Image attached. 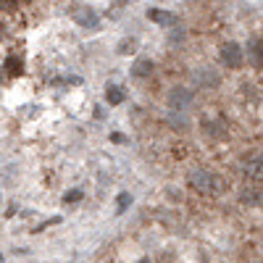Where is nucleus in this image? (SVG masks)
Here are the masks:
<instances>
[{
	"instance_id": "obj_1",
	"label": "nucleus",
	"mask_w": 263,
	"mask_h": 263,
	"mask_svg": "<svg viewBox=\"0 0 263 263\" xmlns=\"http://www.w3.org/2000/svg\"><path fill=\"white\" fill-rule=\"evenodd\" d=\"M190 182H192L195 190H200V192H205V195H216V192L224 190V182L218 179L211 168H192Z\"/></svg>"
},
{
	"instance_id": "obj_2",
	"label": "nucleus",
	"mask_w": 263,
	"mask_h": 263,
	"mask_svg": "<svg viewBox=\"0 0 263 263\" xmlns=\"http://www.w3.org/2000/svg\"><path fill=\"white\" fill-rule=\"evenodd\" d=\"M71 18L77 21L79 27H84V29H98L100 27L98 11H92L90 6H84V3H74L71 6Z\"/></svg>"
},
{
	"instance_id": "obj_3",
	"label": "nucleus",
	"mask_w": 263,
	"mask_h": 263,
	"mask_svg": "<svg viewBox=\"0 0 263 263\" xmlns=\"http://www.w3.org/2000/svg\"><path fill=\"white\" fill-rule=\"evenodd\" d=\"M192 100H195V95L187 90V87H174L171 95H168V103H171L174 111H187V108L192 105Z\"/></svg>"
},
{
	"instance_id": "obj_4",
	"label": "nucleus",
	"mask_w": 263,
	"mask_h": 263,
	"mask_svg": "<svg viewBox=\"0 0 263 263\" xmlns=\"http://www.w3.org/2000/svg\"><path fill=\"white\" fill-rule=\"evenodd\" d=\"M221 61L229 69H239V63H242V48H239L237 42H224L221 45Z\"/></svg>"
},
{
	"instance_id": "obj_5",
	"label": "nucleus",
	"mask_w": 263,
	"mask_h": 263,
	"mask_svg": "<svg viewBox=\"0 0 263 263\" xmlns=\"http://www.w3.org/2000/svg\"><path fill=\"white\" fill-rule=\"evenodd\" d=\"M147 18L156 21L158 27H177V24H179L177 16L168 13V11H161V8H150V11H147Z\"/></svg>"
},
{
	"instance_id": "obj_6",
	"label": "nucleus",
	"mask_w": 263,
	"mask_h": 263,
	"mask_svg": "<svg viewBox=\"0 0 263 263\" xmlns=\"http://www.w3.org/2000/svg\"><path fill=\"white\" fill-rule=\"evenodd\" d=\"M124 87H119V84H108L105 87V100L111 103V105H119V103H124Z\"/></svg>"
},
{
	"instance_id": "obj_7",
	"label": "nucleus",
	"mask_w": 263,
	"mask_h": 263,
	"mask_svg": "<svg viewBox=\"0 0 263 263\" xmlns=\"http://www.w3.org/2000/svg\"><path fill=\"white\" fill-rule=\"evenodd\" d=\"M153 69H156V66H153L150 58H140V61H135V66H132V74L135 77H150Z\"/></svg>"
},
{
	"instance_id": "obj_8",
	"label": "nucleus",
	"mask_w": 263,
	"mask_h": 263,
	"mask_svg": "<svg viewBox=\"0 0 263 263\" xmlns=\"http://www.w3.org/2000/svg\"><path fill=\"white\" fill-rule=\"evenodd\" d=\"M195 82L200 84V87H216L218 82V74H213V71H208V69H203V71H197V77H195Z\"/></svg>"
},
{
	"instance_id": "obj_9",
	"label": "nucleus",
	"mask_w": 263,
	"mask_h": 263,
	"mask_svg": "<svg viewBox=\"0 0 263 263\" xmlns=\"http://www.w3.org/2000/svg\"><path fill=\"white\" fill-rule=\"evenodd\" d=\"M245 171H248V177H260V153H253V156L248 158Z\"/></svg>"
},
{
	"instance_id": "obj_10",
	"label": "nucleus",
	"mask_w": 263,
	"mask_h": 263,
	"mask_svg": "<svg viewBox=\"0 0 263 263\" xmlns=\"http://www.w3.org/2000/svg\"><path fill=\"white\" fill-rule=\"evenodd\" d=\"M135 50H137V40L135 37H126V40L119 42V53L121 55H129V53H135Z\"/></svg>"
},
{
	"instance_id": "obj_11",
	"label": "nucleus",
	"mask_w": 263,
	"mask_h": 263,
	"mask_svg": "<svg viewBox=\"0 0 263 263\" xmlns=\"http://www.w3.org/2000/svg\"><path fill=\"white\" fill-rule=\"evenodd\" d=\"M3 71H8L11 77H18V74H21V58H16V55H13V58H8Z\"/></svg>"
},
{
	"instance_id": "obj_12",
	"label": "nucleus",
	"mask_w": 263,
	"mask_h": 263,
	"mask_svg": "<svg viewBox=\"0 0 263 263\" xmlns=\"http://www.w3.org/2000/svg\"><path fill=\"white\" fill-rule=\"evenodd\" d=\"M205 129L211 137H224V124L221 121H205Z\"/></svg>"
},
{
	"instance_id": "obj_13",
	"label": "nucleus",
	"mask_w": 263,
	"mask_h": 263,
	"mask_svg": "<svg viewBox=\"0 0 263 263\" xmlns=\"http://www.w3.org/2000/svg\"><path fill=\"white\" fill-rule=\"evenodd\" d=\"M82 197H84V192H82V190H69V192L63 195V203H79Z\"/></svg>"
},
{
	"instance_id": "obj_14",
	"label": "nucleus",
	"mask_w": 263,
	"mask_h": 263,
	"mask_svg": "<svg viewBox=\"0 0 263 263\" xmlns=\"http://www.w3.org/2000/svg\"><path fill=\"white\" fill-rule=\"evenodd\" d=\"M250 53H253V61H255V66L260 69V37H258V40H253V45H250Z\"/></svg>"
},
{
	"instance_id": "obj_15",
	"label": "nucleus",
	"mask_w": 263,
	"mask_h": 263,
	"mask_svg": "<svg viewBox=\"0 0 263 263\" xmlns=\"http://www.w3.org/2000/svg\"><path fill=\"white\" fill-rule=\"evenodd\" d=\"M245 203H250V205H260V192H255V190H250V192H245V197H242Z\"/></svg>"
},
{
	"instance_id": "obj_16",
	"label": "nucleus",
	"mask_w": 263,
	"mask_h": 263,
	"mask_svg": "<svg viewBox=\"0 0 263 263\" xmlns=\"http://www.w3.org/2000/svg\"><path fill=\"white\" fill-rule=\"evenodd\" d=\"M129 203H132V195H129V192H121V197H119V211H126Z\"/></svg>"
},
{
	"instance_id": "obj_17",
	"label": "nucleus",
	"mask_w": 263,
	"mask_h": 263,
	"mask_svg": "<svg viewBox=\"0 0 263 263\" xmlns=\"http://www.w3.org/2000/svg\"><path fill=\"white\" fill-rule=\"evenodd\" d=\"M0 8H3V11H11V8H13V0H0Z\"/></svg>"
}]
</instances>
